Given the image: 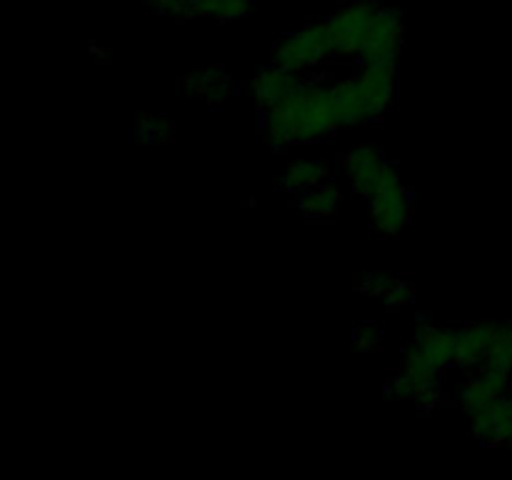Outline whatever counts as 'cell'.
Returning a JSON list of instances; mask_svg holds the SVG:
<instances>
[{
    "mask_svg": "<svg viewBox=\"0 0 512 480\" xmlns=\"http://www.w3.org/2000/svg\"><path fill=\"white\" fill-rule=\"evenodd\" d=\"M185 15L235 20L250 13V0H183Z\"/></svg>",
    "mask_w": 512,
    "mask_h": 480,
    "instance_id": "6da1fadb",
    "label": "cell"
}]
</instances>
